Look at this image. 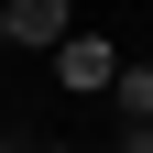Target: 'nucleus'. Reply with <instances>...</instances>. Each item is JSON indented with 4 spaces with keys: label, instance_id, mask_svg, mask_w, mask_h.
Instances as JSON below:
<instances>
[{
    "label": "nucleus",
    "instance_id": "3",
    "mask_svg": "<svg viewBox=\"0 0 153 153\" xmlns=\"http://www.w3.org/2000/svg\"><path fill=\"white\" fill-rule=\"evenodd\" d=\"M109 99H120V120H153V66H120V76H109Z\"/></svg>",
    "mask_w": 153,
    "mask_h": 153
},
{
    "label": "nucleus",
    "instance_id": "4",
    "mask_svg": "<svg viewBox=\"0 0 153 153\" xmlns=\"http://www.w3.org/2000/svg\"><path fill=\"white\" fill-rule=\"evenodd\" d=\"M120 153H153V120H131V131H120Z\"/></svg>",
    "mask_w": 153,
    "mask_h": 153
},
{
    "label": "nucleus",
    "instance_id": "6",
    "mask_svg": "<svg viewBox=\"0 0 153 153\" xmlns=\"http://www.w3.org/2000/svg\"><path fill=\"white\" fill-rule=\"evenodd\" d=\"M0 153H22V142H0Z\"/></svg>",
    "mask_w": 153,
    "mask_h": 153
},
{
    "label": "nucleus",
    "instance_id": "2",
    "mask_svg": "<svg viewBox=\"0 0 153 153\" xmlns=\"http://www.w3.org/2000/svg\"><path fill=\"white\" fill-rule=\"evenodd\" d=\"M76 33V0H11V44H33V55H55Z\"/></svg>",
    "mask_w": 153,
    "mask_h": 153
},
{
    "label": "nucleus",
    "instance_id": "1",
    "mask_svg": "<svg viewBox=\"0 0 153 153\" xmlns=\"http://www.w3.org/2000/svg\"><path fill=\"white\" fill-rule=\"evenodd\" d=\"M109 76H120V55H109L99 33H66V44H55V88H66V99H88V88H109Z\"/></svg>",
    "mask_w": 153,
    "mask_h": 153
},
{
    "label": "nucleus",
    "instance_id": "5",
    "mask_svg": "<svg viewBox=\"0 0 153 153\" xmlns=\"http://www.w3.org/2000/svg\"><path fill=\"white\" fill-rule=\"evenodd\" d=\"M0 55H11V0H0Z\"/></svg>",
    "mask_w": 153,
    "mask_h": 153
}]
</instances>
